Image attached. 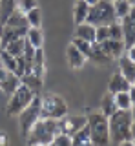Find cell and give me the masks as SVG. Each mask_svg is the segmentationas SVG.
Segmentation results:
<instances>
[{
    "label": "cell",
    "instance_id": "obj_28",
    "mask_svg": "<svg viewBox=\"0 0 135 146\" xmlns=\"http://www.w3.org/2000/svg\"><path fill=\"white\" fill-rule=\"evenodd\" d=\"M17 9V0H0V13H2V20L6 22V18Z\"/></svg>",
    "mask_w": 135,
    "mask_h": 146
},
{
    "label": "cell",
    "instance_id": "obj_39",
    "mask_svg": "<svg viewBox=\"0 0 135 146\" xmlns=\"http://www.w3.org/2000/svg\"><path fill=\"white\" fill-rule=\"evenodd\" d=\"M86 2L89 4V6H93V4H97V2H99V0H86Z\"/></svg>",
    "mask_w": 135,
    "mask_h": 146
},
{
    "label": "cell",
    "instance_id": "obj_4",
    "mask_svg": "<svg viewBox=\"0 0 135 146\" xmlns=\"http://www.w3.org/2000/svg\"><path fill=\"white\" fill-rule=\"evenodd\" d=\"M68 115V104L60 95L40 93V117L42 119H62Z\"/></svg>",
    "mask_w": 135,
    "mask_h": 146
},
{
    "label": "cell",
    "instance_id": "obj_32",
    "mask_svg": "<svg viewBox=\"0 0 135 146\" xmlns=\"http://www.w3.org/2000/svg\"><path fill=\"white\" fill-rule=\"evenodd\" d=\"M37 6H38L37 0H17V7H19L22 13H28L29 9H33Z\"/></svg>",
    "mask_w": 135,
    "mask_h": 146
},
{
    "label": "cell",
    "instance_id": "obj_43",
    "mask_svg": "<svg viewBox=\"0 0 135 146\" xmlns=\"http://www.w3.org/2000/svg\"><path fill=\"white\" fill-rule=\"evenodd\" d=\"M113 2H115V0H113Z\"/></svg>",
    "mask_w": 135,
    "mask_h": 146
},
{
    "label": "cell",
    "instance_id": "obj_12",
    "mask_svg": "<svg viewBox=\"0 0 135 146\" xmlns=\"http://www.w3.org/2000/svg\"><path fill=\"white\" fill-rule=\"evenodd\" d=\"M20 84L28 86L33 93H42L44 77H40V75H37V73H33V71H29V73H24V75L20 77Z\"/></svg>",
    "mask_w": 135,
    "mask_h": 146
},
{
    "label": "cell",
    "instance_id": "obj_19",
    "mask_svg": "<svg viewBox=\"0 0 135 146\" xmlns=\"http://www.w3.org/2000/svg\"><path fill=\"white\" fill-rule=\"evenodd\" d=\"M89 144H91V137H89L88 124L71 135V146H89Z\"/></svg>",
    "mask_w": 135,
    "mask_h": 146
},
{
    "label": "cell",
    "instance_id": "obj_21",
    "mask_svg": "<svg viewBox=\"0 0 135 146\" xmlns=\"http://www.w3.org/2000/svg\"><path fill=\"white\" fill-rule=\"evenodd\" d=\"M99 106H101V111L104 113L106 117H110L111 113H115L117 110H119V108H117V104H115V99H113V93H111V91H108L104 97H102V100H101Z\"/></svg>",
    "mask_w": 135,
    "mask_h": 146
},
{
    "label": "cell",
    "instance_id": "obj_26",
    "mask_svg": "<svg viewBox=\"0 0 135 146\" xmlns=\"http://www.w3.org/2000/svg\"><path fill=\"white\" fill-rule=\"evenodd\" d=\"M26 18H28L29 27H40V26H42V15H40L38 6L33 7V9H29V11L26 13Z\"/></svg>",
    "mask_w": 135,
    "mask_h": 146
},
{
    "label": "cell",
    "instance_id": "obj_16",
    "mask_svg": "<svg viewBox=\"0 0 135 146\" xmlns=\"http://www.w3.org/2000/svg\"><path fill=\"white\" fill-rule=\"evenodd\" d=\"M19 86H20V77H17L13 71H7V75L0 79V90L6 95H11Z\"/></svg>",
    "mask_w": 135,
    "mask_h": 146
},
{
    "label": "cell",
    "instance_id": "obj_27",
    "mask_svg": "<svg viewBox=\"0 0 135 146\" xmlns=\"http://www.w3.org/2000/svg\"><path fill=\"white\" fill-rule=\"evenodd\" d=\"M113 9H115V15H117V18H122V17H126L128 15V11L132 9V6H130V2L128 0H115L113 2Z\"/></svg>",
    "mask_w": 135,
    "mask_h": 146
},
{
    "label": "cell",
    "instance_id": "obj_10",
    "mask_svg": "<svg viewBox=\"0 0 135 146\" xmlns=\"http://www.w3.org/2000/svg\"><path fill=\"white\" fill-rule=\"evenodd\" d=\"M4 26L11 27V29H17L22 36H26V33H28V29H29V24H28V18H26V13H22L19 7H17L15 11H13L11 15L6 18Z\"/></svg>",
    "mask_w": 135,
    "mask_h": 146
},
{
    "label": "cell",
    "instance_id": "obj_8",
    "mask_svg": "<svg viewBox=\"0 0 135 146\" xmlns=\"http://www.w3.org/2000/svg\"><path fill=\"white\" fill-rule=\"evenodd\" d=\"M86 124H88L86 115H64L62 119H58V128H60V131L62 133H68L69 137Z\"/></svg>",
    "mask_w": 135,
    "mask_h": 146
},
{
    "label": "cell",
    "instance_id": "obj_13",
    "mask_svg": "<svg viewBox=\"0 0 135 146\" xmlns=\"http://www.w3.org/2000/svg\"><path fill=\"white\" fill-rule=\"evenodd\" d=\"M101 48L110 55L111 58H119L120 55L124 53L126 46H124V40H115V38H106L104 42H99Z\"/></svg>",
    "mask_w": 135,
    "mask_h": 146
},
{
    "label": "cell",
    "instance_id": "obj_11",
    "mask_svg": "<svg viewBox=\"0 0 135 146\" xmlns=\"http://www.w3.org/2000/svg\"><path fill=\"white\" fill-rule=\"evenodd\" d=\"M88 60H91L93 64H97V66H106V64H110L113 58L101 48V44H99L97 40H93L91 42V51L88 55Z\"/></svg>",
    "mask_w": 135,
    "mask_h": 146
},
{
    "label": "cell",
    "instance_id": "obj_7",
    "mask_svg": "<svg viewBox=\"0 0 135 146\" xmlns=\"http://www.w3.org/2000/svg\"><path fill=\"white\" fill-rule=\"evenodd\" d=\"M33 91H31L28 86L20 84L19 88H17L13 93L9 95V100H7V108H6V113L9 117H17L19 113L24 110L28 104L31 102V99H33Z\"/></svg>",
    "mask_w": 135,
    "mask_h": 146
},
{
    "label": "cell",
    "instance_id": "obj_3",
    "mask_svg": "<svg viewBox=\"0 0 135 146\" xmlns=\"http://www.w3.org/2000/svg\"><path fill=\"white\" fill-rule=\"evenodd\" d=\"M86 117H88V128H89L91 144H95V146L110 144V126H108V117L101 111V110H99V111H89Z\"/></svg>",
    "mask_w": 135,
    "mask_h": 146
},
{
    "label": "cell",
    "instance_id": "obj_36",
    "mask_svg": "<svg viewBox=\"0 0 135 146\" xmlns=\"http://www.w3.org/2000/svg\"><path fill=\"white\" fill-rule=\"evenodd\" d=\"M128 95H130V99H132V104L135 102V86L132 84L130 86V90H128Z\"/></svg>",
    "mask_w": 135,
    "mask_h": 146
},
{
    "label": "cell",
    "instance_id": "obj_24",
    "mask_svg": "<svg viewBox=\"0 0 135 146\" xmlns=\"http://www.w3.org/2000/svg\"><path fill=\"white\" fill-rule=\"evenodd\" d=\"M113 99H115V104L119 110H130L132 108V99H130L128 91H117V93H113Z\"/></svg>",
    "mask_w": 135,
    "mask_h": 146
},
{
    "label": "cell",
    "instance_id": "obj_5",
    "mask_svg": "<svg viewBox=\"0 0 135 146\" xmlns=\"http://www.w3.org/2000/svg\"><path fill=\"white\" fill-rule=\"evenodd\" d=\"M115 20H119L115 15V9H113V2H108V0H99L97 4L89 6L86 22L93 26H110L113 24Z\"/></svg>",
    "mask_w": 135,
    "mask_h": 146
},
{
    "label": "cell",
    "instance_id": "obj_20",
    "mask_svg": "<svg viewBox=\"0 0 135 146\" xmlns=\"http://www.w3.org/2000/svg\"><path fill=\"white\" fill-rule=\"evenodd\" d=\"M88 11H89V4L86 2V0H77L75 6H73V20H75V24L86 22Z\"/></svg>",
    "mask_w": 135,
    "mask_h": 146
},
{
    "label": "cell",
    "instance_id": "obj_34",
    "mask_svg": "<svg viewBox=\"0 0 135 146\" xmlns=\"http://www.w3.org/2000/svg\"><path fill=\"white\" fill-rule=\"evenodd\" d=\"M24 73H26V58H24V55H19V57H17L15 75H17V77H22Z\"/></svg>",
    "mask_w": 135,
    "mask_h": 146
},
{
    "label": "cell",
    "instance_id": "obj_18",
    "mask_svg": "<svg viewBox=\"0 0 135 146\" xmlns=\"http://www.w3.org/2000/svg\"><path fill=\"white\" fill-rule=\"evenodd\" d=\"M75 36L82 40H88V42H93L95 40V26L89 24V22H80L75 27Z\"/></svg>",
    "mask_w": 135,
    "mask_h": 146
},
{
    "label": "cell",
    "instance_id": "obj_35",
    "mask_svg": "<svg viewBox=\"0 0 135 146\" xmlns=\"http://www.w3.org/2000/svg\"><path fill=\"white\" fill-rule=\"evenodd\" d=\"M124 55L130 58V60L135 62V46H130V48H126V49H124Z\"/></svg>",
    "mask_w": 135,
    "mask_h": 146
},
{
    "label": "cell",
    "instance_id": "obj_31",
    "mask_svg": "<svg viewBox=\"0 0 135 146\" xmlns=\"http://www.w3.org/2000/svg\"><path fill=\"white\" fill-rule=\"evenodd\" d=\"M51 144H55V146H71V137L68 135V133H62V131H58V133L53 137Z\"/></svg>",
    "mask_w": 135,
    "mask_h": 146
},
{
    "label": "cell",
    "instance_id": "obj_23",
    "mask_svg": "<svg viewBox=\"0 0 135 146\" xmlns=\"http://www.w3.org/2000/svg\"><path fill=\"white\" fill-rule=\"evenodd\" d=\"M24 48H26V36H20V38L13 40L7 46H4V49H7L13 57H19V55L24 53Z\"/></svg>",
    "mask_w": 135,
    "mask_h": 146
},
{
    "label": "cell",
    "instance_id": "obj_2",
    "mask_svg": "<svg viewBox=\"0 0 135 146\" xmlns=\"http://www.w3.org/2000/svg\"><path fill=\"white\" fill-rule=\"evenodd\" d=\"M60 128H58V119H42L40 117L37 122L33 124V128L29 130L28 137V144L31 146H46L51 144L53 137H55Z\"/></svg>",
    "mask_w": 135,
    "mask_h": 146
},
{
    "label": "cell",
    "instance_id": "obj_14",
    "mask_svg": "<svg viewBox=\"0 0 135 146\" xmlns=\"http://www.w3.org/2000/svg\"><path fill=\"white\" fill-rule=\"evenodd\" d=\"M66 58H68L69 68H73V70H80V68L84 66V62L88 60V58L84 57V53H80L73 44L68 46V49H66Z\"/></svg>",
    "mask_w": 135,
    "mask_h": 146
},
{
    "label": "cell",
    "instance_id": "obj_41",
    "mask_svg": "<svg viewBox=\"0 0 135 146\" xmlns=\"http://www.w3.org/2000/svg\"><path fill=\"white\" fill-rule=\"evenodd\" d=\"M0 26H4V20H2V13H0Z\"/></svg>",
    "mask_w": 135,
    "mask_h": 146
},
{
    "label": "cell",
    "instance_id": "obj_15",
    "mask_svg": "<svg viewBox=\"0 0 135 146\" xmlns=\"http://www.w3.org/2000/svg\"><path fill=\"white\" fill-rule=\"evenodd\" d=\"M130 86H132V82L126 79L120 71H117V73H113V77L110 79L108 91H111V93H117V91H128Z\"/></svg>",
    "mask_w": 135,
    "mask_h": 146
},
{
    "label": "cell",
    "instance_id": "obj_6",
    "mask_svg": "<svg viewBox=\"0 0 135 146\" xmlns=\"http://www.w3.org/2000/svg\"><path fill=\"white\" fill-rule=\"evenodd\" d=\"M17 117H19V130H20V133L26 137L29 133V130L33 128V124L40 119V93H35L33 99H31V102L22 110Z\"/></svg>",
    "mask_w": 135,
    "mask_h": 146
},
{
    "label": "cell",
    "instance_id": "obj_1",
    "mask_svg": "<svg viewBox=\"0 0 135 146\" xmlns=\"http://www.w3.org/2000/svg\"><path fill=\"white\" fill-rule=\"evenodd\" d=\"M132 111L130 110H117L108 117L110 126V143L113 144H132L130 124H132Z\"/></svg>",
    "mask_w": 135,
    "mask_h": 146
},
{
    "label": "cell",
    "instance_id": "obj_25",
    "mask_svg": "<svg viewBox=\"0 0 135 146\" xmlns=\"http://www.w3.org/2000/svg\"><path fill=\"white\" fill-rule=\"evenodd\" d=\"M0 62L6 66V70H9L15 73V68H17V57H13V55L7 51V49H0Z\"/></svg>",
    "mask_w": 135,
    "mask_h": 146
},
{
    "label": "cell",
    "instance_id": "obj_42",
    "mask_svg": "<svg viewBox=\"0 0 135 146\" xmlns=\"http://www.w3.org/2000/svg\"><path fill=\"white\" fill-rule=\"evenodd\" d=\"M130 2V6H135V0H128Z\"/></svg>",
    "mask_w": 135,
    "mask_h": 146
},
{
    "label": "cell",
    "instance_id": "obj_38",
    "mask_svg": "<svg viewBox=\"0 0 135 146\" xmlns=\"http://www.w3.org/2000/svg\"><path fill=\"white\" fill-rule=\"evenodd\" d=\"M130 111H132V119L135 121V102L132 104V108H130Z\"/></svg>",
    "mask_w": 135,
    "mask_h": 146
},
{
    "label": "cell",
    "instance_id": "obj_33",
    "mask_svg": "<svg viewBox=\"0 0 135 146\" xmlns=\"http://www.w3.org/2000/svg\"><path fill=\"white\" fill-rule=\"evenodd\" d=\"M106 38H110V35H108V26H97L95 27V40L97 42H104Z\"/></svg>",
    "mask_w": 135,
    "mask_h": 146
},
{
    "label": "cell",
    "instance_id": "obj_37",
    "mask_svg": "<svg viewBox=\"0 0 135 146\" xmlns=\"http://www.w3.org/2000/svg\"><path fill=\"white\" fill-rule=\"evenodd\" d=\"M130 135H132V139L135 137V121H132V124H130Z\"/></svg>",
    "mask_w": 135,
    "mask_h": 146
},
{
    "label": "cell",
    "instance_id": "obj_40",
    "mask_svg": "<svg viewBox=\"0 0 135 146\" xmlns=\"http://www.w3.org/2000/svg\"><path fill=\"white\" fill-rule=\"evenodd\" d=\"M0 49H2V26H0Z\"/></svg>",
    "mask_w": 135,
    "mask_h": 146
},
{
    "label": "cell",
    "instance_id": "obj_9",
    "mask_svg": "<svg viewBox=\"0 0 135 146\" xmlns=\"http://www.w3.org/2000/svg\"><path fill=\"white\" fill-rule=\"evenodd\" d=\"M120 24H122V40L124 46L130 48V46L135 44V6H132V9L128 11V15L120 18Z\"/></svg>",
    "mask_w": 135,
    "mask_h": 146
},
{
    "label": "cell",
    "instance_id": "obj_29",
    "mask_svg": "<svg viewBox=\"0 0 135 146\" xmlns=\"http://www.w3.org/2000/svg\"><path fill=\"white\" fill-rule=\"evenodd\" d=\"M108 35H110V38H115V40H122V24H120V20H115L113 24L108 26Z\"/></svg>",
    "mask_w": 135,
    "mask_h": 146
},
{
    "label": "cell",
    "instance_id": "obj_17",
    "mask_svg": "<svg viewBox=\"0 0 135 146\" xmlns=\"http://www.w3.org/2000/svg\"><path fill=\"white\" fill-rule=\"evenodd\" d=\"M117 60H119V71L122 73V75H124L130 82H133V80H135V62L130 60V58L126 57L124 53L120 55Z\"/></svg>",
    "mask_w": 135,
    "mask_h": 146
},
{
    "label": "cell",
    "instance_id": "obj_22",
    "mask_svg": "<svg viewBox=\"0 0 135 146\" xmlns=\"http://www.w3.org/2000/svg\"><path fill=\"white\" fill-rule=\"evenodd\" d=\"M26 40L33 46V48H42L44 44V35L40 27H29L28 33H26Z\"/></svg>",
    "mask_w": 135,
    "mask_h": 146
},
{
    "label": "cell",
    "instance_id": "obj_30",
    "mask_svg": "<svg viewBox=\"0 0 135 146\" xmlns=\"http://www.w3.org/2000/svg\"><path fill=\"white\" fill-rule=\"evenodd\" d=\"M71 44H73V46L79 49L80 53H84V57L88 58L89 51H91V42H88V40H82V38H77V36H75V38H73V42H71Z\"/></svg>",
    "mask_w": 135,
    "mask_h": 146
}]
</instances>
